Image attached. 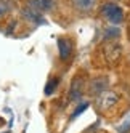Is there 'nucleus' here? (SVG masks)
<instances>
[{"mask_svg": "<svg viewBox=\"0 0 130 133\" xmlns=\"http://www.w3.org/2000/svg\"><path fill=\"white\" fill-rule=\"evenodd\" d=\"M100 13L111 26H119L124 23V10L120 8L116 2H106L101 5Z\"/></svg>", "mask_w": 130, "mask_h": 133, "instance_id": "f257e3e1", "label": "nucleus"}, {"mask_svg": "<svg viewBox=\"0 0 130 133\" xmlns=\"http://www.w3.org/2000/svg\"><path fill=\"white\" fill-rule=\"evenodd\" d=\"M119 101V95L116 91H111V90H105L103 93H100L96 99H95V104L96 108L101 109V111H108L113 106H116Z\"/></svg>", "mask_w": 130, "mask_h": 133, "instance_id": "f03ea898", "label": "nucleus"}, {"mask_svg": "<svg viewBox=\"0 0 130 133\" xmlns=\"http://www.w3.org/2000/svg\"><path fill=\"white\" fill-rule=\"evenodd\" d=\"M103 53H105L106 59H108L111 64H116V63L120 59V56H122V46H120L117 42H113V40H111L109 43L105 45Z\"/></svg>", "mask_w": 130, "mask_h": 133, "instance_id": "7ed1b4c3", "label": "nucleus"}, {"mask_svg": "<svg viewBox=\"0 0 130 133\" xmlns=\"http://www.w3.org/2000/svg\"><path fill=\"white\" fill-rule=\"evenodd\" d=\"M71 5L76 11L82 15H88L96 8L98 0H71Z\"/></svg>", "mask_w": 130, "mask_h": 133, "instance_id": "20e7f679", "label": "nucleus"}, {"mask_svg": "<svg viewBox=\"0 0 130 133\" xmlns=\"http://www.w3.org/2000/svg\"><path fill=\"white\" fill-rule=\"evenodd\" d=\"M27 6L34 8V10L39 11V13H47V11L53 10L55 0H29V2H27Z\"/></svg>", "mask_w": 130, "mask_h": 133, "instance_id": "39448f33", "label": "nucleus"}, {"mask_svg": "<svg viewBox=\"0 0 130 133\" xmlns=\"http://www.w3.org/2000/svg\"><path fill=\"white\" fill-rule=\"evenodd\" d=\"M58 51L61 59H68L72 53V42L69 39H58Z\"/></svg>", "mask_w": 130, "mask_h": 133, "instance_id": "423d86ee", "label": "nucleus"}, {"mask_svg": "<svg viewBox=\"0 0 130 133\" xmlns=\"http://www.w3.org/2000/svg\"><path fill=\"white\" fill-rule=\"evenodd\" d=\"M108 87V79L106 77H96L95 80H92L90 83V93L98 96L100 93H103Z\"/></svg>", "mask_w": 130, "mask_h": 133, "instance_id": "0eeeda50", "label": "nucleus"}, {"mask_svg": "<svg viewBox=\"0 0 130 133\" xmlns=\"http://www.w3.org/2000/svg\"><path fill=\"white\" fill-rule=\"evenodd\" d=\"M69 96H71V99H79L82 96V80H80V77L72 80L71 90H69Z\"/></svg>", "mask_w": 130, "mask_h": 133, "instance_id": "6e6552de", "label": "nucleus"}, {"mask_svg": "<svg viewBox=\"0 0 130 133\" xmlns=\"http://www.w3.org/2000/svg\"><path fill=\"white\" fill-rule=\"evenodd\" d=\"M23 16L26 18V19H29V21H35V23H42V13H39V11H35L34 8H31V6H26L24 10H23Z\"/></svg>", "mask_w": 130, "mask_h": 133, "instance_id": "1a4fd4ad", "label": "nucleus"}, {"mask_svg": "<svg viewBox=\"0 0 130 133\" xmlns=\"http://www.w3.org/2000/svg\"><path fill=\"white\" fill-rule=\"evenodd\" d=\"M11 8H13L11 0H0V19L5 18L8 13H10Z\"/></svg>", "mask_w": 130, "mask_h": 133, "instance_id": "9d476101", "label": "nucleus"}, {"mask_svg": "<svg viewBox=\"0 0 130 133\" xmlns=\"http://www.w3.org/2000/svg\"><path fill=\"white\" fill-rule=\"evenodd\" d=\"M120 35V31L117 29V26H111V27H106L105 31V37L108 40H113V39H117Z\"/></svg>", "mask_w": 130, "mask_h": 133, "instance_id": "9b49d317", "label": "nucleus"}, {"mask_svg": "<svg viewBox=\"0 0 130 133\" xmlns=\"http://www.w3.org/2000/svg\"><path fill=\"white\" fill-rule=\"evenodd\" d=\"M56 85H58V80H51V82H50V85H48V87H47V88H45V91H47V93L50 95V93L53 91V88H55V87H56Z\"/></svg>", "mask_w": 130, "mask_h": 133, "instance_id": "f8f14e48", "label": "nucleus"}, {"mask_svg": "<svg viewBox=\"0 0 130 133\" xmlns=\"http://www.w3.org/2000/svg\"><path fill=\"white\" fill-rule=\"evenodd\" d=\"M109 2H116V0H109Z\"/></svg>", "mask_w": 130, "mask_h": 133, "instance_id": "ddd939ff", "label": "nucleus"}]
</instances>
